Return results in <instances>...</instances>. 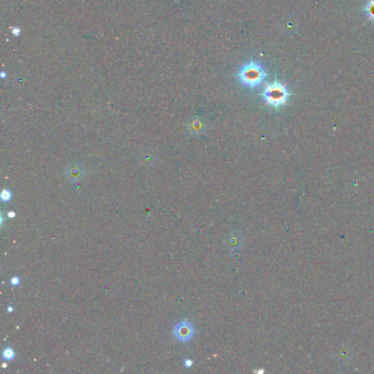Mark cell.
I'll use <instances>...</instances> for the list:
<instances>
[{
  "instance_id": "cell-1",
  "label": "cell",
  "mask_w": 374,
  "mask_h": 374,
  "mask_svg": "<svg viewBox=\"0 0 374 374\" xmlns=\"http://www.w3.org/2000/svg\"><path fill=\"white\" fill-rule=\"evenodd\" d=\"M237 77L245 87L250 89H256L265 82L268 77V73L265 66L256 60H249L243 64L239 68Z\"/></svg>"
},
{
  "instance_id": "cell-2",
  "label": "cell",
  "mask_w": 374,
  "mask_h": 374,
  "mask_svg": "<svg viewBox=\"0 0 374 374\" xmlns=\"http://www.w3.org/2000/svg\"><path fill=\"white\" fill-rule=\"evenodd\" d=\"M261 96L267 106L279 109L288 103L291 92L284 82L276 80L266 86Z\"/></svg>"
},
{
  "instance_id": "cell-3",
  "label": "cell",
  "mask_w": 374,
  "mask_h": 374,
  "mask_svg": "<svg viewBox=\"0 0 374 374\" xmlns=\"http://www.w3.org/2000/svg\"><path fill=\"white\" fill-rule=\"evenodd\" d=\"M194 327L189 322H180L174 329V335L181 343H188L194 336Z\"/></svg>"
},
{
  "instance_id": "cell-4",
  "label": "cell",
  "mask_w": 374,
  "mask_h": 374,
  "mask_svg": "<svg viewBox=\"0 0 374 374\" xmlns=\"http://www.w3.org/2000/svg\"><path fill=\"white\" fill-rule=\"evenodd\" d=\"M65 174L67 176L70 183H78V181L81 180L82 177L85 176V169L81 165L78 164L70 165V166L66 168Z\"/></svg>"
},
{
  "instance_id": "cell-5",
  "label": "cell",
  "mask_w": 374,
  "mask_h": 374,
  "mask_svg": "<svg viewBox=\"0 0 374 374\" xmlns=\"http://www.w3.org/2000/svg\"><path fill=\"white\" fill-rule=\"evenodd\" d=\"M364 12L368 16V19L374 22V0H367L364 5Z\"/></svg>"
},
{
  "instance_id": "cell-6",
  "label": "cell",
  "mask_w": 374,
  "mask_h": 374,
  "mask_svg": "<svg viewBox=\"0 0 374 374\" xmlns=\"http://www.w3.org/2000/svg\"><path fill=\"white\" fill-rule=\"evenodd\" d=\"M14 357H15V353H14V350L12 348L7 347V348L3 349V351H2V358L4 360L11 361V360L14 359Z\"/></svg>"
},
{
  "instance_id": "cell-7",
  "label": "cell",
  "mask_w": 374,
  "mask_h": 374,
  "mask_svg": "<svg viewBox=\"0 0 374 374\" xmlns=\"http://www.w3.org/2000/svg\"><path fill=\"white\" fill-rule=\"evenodd\" d=\"M11 196H12V194H11V192H10L8 189L2 190V192H1V200H2L3 202H8V201H10Z\"/></svg>"
},
{
  "instance_id": "cell-8",
  "label": "cell",
  "mask_w": 374,
  "mask_h": 374,
  "mask_svg": "<svg viewBox=\"0 0 374 374\" xmlns=\"http://www.w3.org/2000/svg\"><path fill=\"white\" fill-rule=\"evenodd\" d=\"M11 284H12V285H14V287H15V285H19V283H20V279L18 278V277H13L12 279H11Z\"/></svg>"
},
{
  "instance_id": "cell-9",
  "label": "cell",
  "mask_w": 374,
  "mask_h": 374,
  "mask_svg": "<svg viewBox=\"0 0 374 374\" xmlns=\"http://www.w3.org/2000/svg\"><path fill=\"white\" fill-rule=\"evenodd\" d=\"M185 365H186V367H191L192 365H193V362H192L191 360H189V359H187L186 361H185Z\"/></svg>"
}]
</instances>
